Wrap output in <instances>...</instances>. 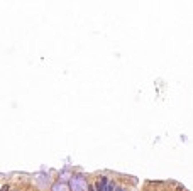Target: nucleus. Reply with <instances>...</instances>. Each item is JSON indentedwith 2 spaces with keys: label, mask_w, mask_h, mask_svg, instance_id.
<instances>
[{
  "label": "nucleus",
  "mask_w": 193,
  "mask_h": 191,
  "mask_svg": "<svg viewBox=\"0 0 193 191\" xmlns=\"http://www.w3.org/2000/svg\"><path fill=\"white\" fill-rule=\"evenodd\" d=\"M107 186H109L107 179H105V178H100V181L96 183V191H105L107 190Z\"/></svg>",
  "instance_id": "obj_1"
},
{
  "label": "nucleus",
  "mask_w": 193,
  "mask_h": 191,
  "mask_svg": "<svg viewBox=\"0 0 193 191\" xmlns=\"http://www.w3.org/2000/svg\"><path fill=\"white\" fill-rule=\"evenodd\" d=\"M105 191H114V186H112V184H109V186H107V190Z\"/></svg>",
  "instance_id": "obj_2"
},
{
  "label": "nucleus",
  "mask_w": 193,
  "mask_h": 191,
  "mask_svg": "<svg viewBox=\"0 0 193 191\" xmlns=\"http://www.w3.org/2000/svg\"><path fill=\"white\" fill-rule=\"evenodd\" d=\"M88 191H95V190H93V188H92V186H90V188H88Z\"/></svg>",
  "instance_id": "obj_3"
},
{
  "label": "nucleus",
  "mask_w": 193,
  "mask_h": 191,
  "mask_svg": "<svg viewBox=\"0 0 193 191\" xmlns=\"http://www.w3.org/2000/svg\"><path fill=\"white\" fill-rule=\"evenodd\" d=\"M115 191H122V190H119V188H117V190H115Z\"/></svg>",
  "instance_id": "obj_4"
}]
</instances>
